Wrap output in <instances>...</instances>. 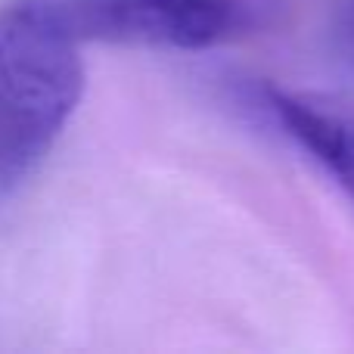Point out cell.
I'll return each mask as SVG.
<instances>
[{
	"label": "cell",
	"mask_w": 354,
	"mask_h": 354,
	"mask_svg": "<svg viewBox=\"0 0 354 354\" xmlns=\"http://www.w3.org/2000/svg\"><path fill=\"white\" fill-rule=\"evenodd\" d=\"M81 41L50 0L0 6V183L53 149L84 97Z\"/></svg>",
	"instance_id": "cell-1"
},
{
	"label": "cell",
	"mask_w": 354,
	"mask_h": 354,
	"mask_svg": "<svg viewBox=\"0 0 354 354\" xmlns=\"http://www.w3.org/2000/svg\"><path fill=\"white\" fill-rule=\"evenodd\" d=\"M258 103L277 128L320 162L354 199V115L268 84L258 91Z\"/></svg>",
	"instance_id": "cell-3"
},
{
	"label": "cell",
	"mask_w": 354,
	"mask_h": 354,
	"mask_svg": "<svg viewBox=\"0 0 354 354\" xmlns=\"http://www.w3.org/2000/svg\"><path fill=\"white\" fill-rule=\"evenodd\" d=\"M84 41L162 50H205L239 25L236 0H50Z\"/></svg>",
	"instance_id": "cell-2"
},
{
	"label": "cell",
	"mask_w": 354,
	"mask_h": 354,
	"mask_svg": "<svg viewBox=\"0 0 354 354\" xmlns=\"http://www.w3.org/2000/svg\"><path fill=\"white\" fill-rule=\"evenodd\" d=\"M336 53L354 72V0H342L336 22Z\"/></svg>",
	"instance_id": "cell-4"
}]
</instances>
